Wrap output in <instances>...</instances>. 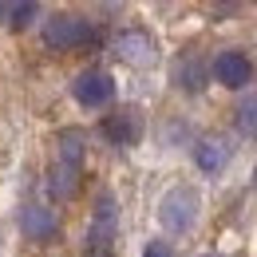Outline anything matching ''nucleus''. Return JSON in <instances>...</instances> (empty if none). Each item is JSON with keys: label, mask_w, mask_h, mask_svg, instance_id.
I'll return each instance as SVG.
<instances>
[{"label": "nucleus", "mask_w": 257, "mask_h": 257, "mask_svg": "<svg viewBox=\"0 0 257 257\" xmlns=\"http://www.w3.org/2000/svg\"><path fill=\"white\" fill-rule=\"evenodd\" d=\"M237 131L249 135V139H257V95L241 103V111H237Z\"/></svg>", "instance_id": "13"}, {"label": "nucleus", "mask_w": 257, "mask_h": 257, "mask_svg": "<svg viewBox=\"0 0 257 257\" xmlns=\"http://www.w3.org/2000/svg\"><path fill=\"white\" fill-rule=\"evenodd\" d=\"M95 257H111V253H95Z\"/></svg>", "instance_id": "17"}, {"label": "nucleus", "mask_w": 257, "mask_h": 257, "mask_svg": "<svg viewBox=\"0 0 257 257\" xmlns=\"http://www.w3.org/2000/svg\"><path fill=\"white\" fill-rule=\"evenodd\" d=\"M174 83L186 87V91H202V87H206V64H202L194 52H186V56L178 60V67H174Z\"/></svg>", "instance_id": "7"}, {"label": "nucleus", "mask_w": 257, "mask_h": 257, "mask_svg": "<svg viewBox=\"0 0 257 257\" xmlns=\"http://www.w3.org/2000/svg\"><path fill=\"white\" fill-rule=\"evenodd\" d=\"M143 257H170V245H166V241H151Z\"/></svg>", "instance_id": "15"}, {"label": "nucleus", "mask_w": 257, "mask_h": 257, "mask_svg": "<svg viewBox=\"0 0 257 257\" xmlns=\"http://www.w3.org/2000/svg\"><path fill=\"white\" fill-rule=\"evenodd\" d=\"M44 44L56 48V52L83 48V44H91V24L79 20V16H52V20L44 24Z\"/></svg>", "instance_id": "1"}, {"label": "nucleus", "mask_w": 257, "mask_h": 257, "mask_svg": "<svg viewBox=\"0 0 257 257\" xmlns=\"http://www.w3.org/2000/svg\"><path fill=\"white\" fill-rule=\"evenodd\" d=\"M71 91H75V99L83 107H103V103H111V95H115V79L107 71H83V75H75Z\"/></svg>", "instance_id": "3"}, {"label": "nucleus", "mask_w": 257, "mask_h": 257, "mask_svg": "<svg viewBox=\"0 0 257 257\" xmlns=\"http://www.w3.org/2000/svg\"><path fill=\"white\" fill-rule=\"evenodd\" d=\"M111 229H115V202H111V194H103V198H99V206H95V225H91V245H107Z\"/></svg>", "instance_id": "9"}, {"label": "nucleus", "mask_w": 257, "mask_h": 257, "mask_svg": "<svg viewBox=\"0 0 257 257\" xmlns=\"http://www.w3.org/2000/svg\"><path fill=\"white\" fill-rule=\"evenodd\" d=\"M79 159H83V135L79 131H64L60 135V162L79 170Z\"/></svg>", "instance_id": "11"}, {"label": "nucleus", "mask_w": 257, "mask_h": 257, "mask_svg": "<svg viewBox=\"0 0 257 257\" xmlns=\"http://www.w3.org/2000/svg\"><path fill=\"white\" fill-rule=\"evenodd\" d=\"M75 182H79V170L67 166V162H60V166L52 170V182H48V186H52L56 198H71V194H75Z\"/></svg>", "instance_id": "10"}, {"label": "nucleus", "mask_w": 257, "mask_h": 257, "mask_svg": "<svg viewBox=\"0 0 257 257\" xmlns=\"http://www.w3.org/2000/svg\"><path fill=\"white\" fill-rule=\"evenodd\" d=\"M36 12H40L36 4H8V16H12V28H28Z\"/></svg>", "instance_id": "14"}, {"label": "nucleus", "mask_w": 257, "mask_h": 257, "mask_svg": "<svg viewBox=\"0 0 257 257\" xmlns=\"http://www.w3.org/2000/svg\"><path fill=\"white\" fill-rule=\"evenodd\" d=\"M214 79L225 83V87H245L249 83V75H253V67L245 60V52H222L218 60H214Z\"/></svg>", "instance_id": "5"}, {"label": "nucleus", "mask_w": 257, "mask_h": 257, "mask_svg": "<svg viewBox=\"0 0 257 257\" xmlns=\"http://www.w3.org/2000/svg\"><path fill=\"white\" fill-rule=\"evenodd\" d=\"M0 16H8V4H0Z\"/></svg>", "instance_id": "16"}, {"label": "nucleus", "mask_w": 257, "mask_h": 257, "mask_svg": "<svg viewBox=\"0 0 257 257\" xmlns=\"http://www.w3.org/2000/svg\"><path fill=\"white\" fill-rule=\"evenodd\" d=\"M20 225H24V233H28V237L44 241V237H52V233H56V214H52V210H44V206H24Z\"/></svg>", "instance_id": "6"}, {"label": "nucleus", "mask_w": 257, "mask_h": 257, "mask_svg": "<svg viewBox=\"0 0 257 257\" xmlns=\"http://www.w3.org/2000/svg\"><path fill=\"white\" fill-rule=\"evenodd\" d=\"M103 135H107L115 147H135L139 135H143V119H139V111H135V107H119L115 115L103 119Z\"/></svg>", "instance_id": "4"}, {"label": "nucleus", "mask_w": 257, "mask_h": 257, "mask_svg": "<svg viewBox=\"0 0 257 257\" xmlns=\"http://www.w3.org/2000/svg\"><path fill=\"white\" fill-rule=\"evenodd\" d=\"M194 159H198L202 170H222V166H225V147L206 139V143H198V155H194Z\"/></svg>", "instance_id": "12"}, {"label": "nucleus", "mask_w": 257, "mask_h": 257, "mask_svg": "<svg viewBox=\"0 0 257 257\" xmlns=\"http://www.w3.org/2000/svg\"><path fill=\"white\" fill-rule=\"evenodd\" d=\"M194 210H198V198L194 190H170L162 198V225L166 229H174V233H182V229H190L194 225Z\"/></svg>", "instance_id": "2"}, {"label": "nucleus", "mask_w": 257, "mask_h": 257, "mask_svg": "<svg viewBox=\"0 0 257 257\" xmlns=\"http://www.w3.org/2000/svg\"><path fill=\"white\" fill-rule=\"evenodd\" d=\"M119 56L131 60V64H151L155 60V44L143 32H127V36H119Z\"/></svg>", "instance_id": "8"}]
</instances>
